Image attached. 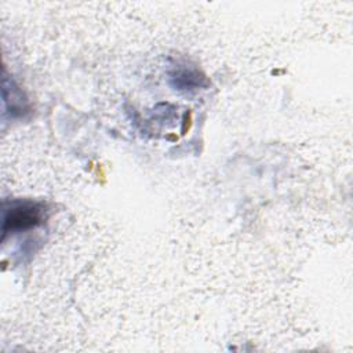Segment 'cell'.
I'll use <instances>...</instances> for the list:
<instances>
[{"label": "cell", "instance_id": "obj_1", "mask_svg": "<svg viewBox=\"0 0 353 353\" xmlns=\"http://www.w3.org/2000/svg\"><path fill=\"white\" fill-rule=\"evenodd\" d=\"M47 219V207L43 201L14 200L3 208V240L8 234L28 232L43 225Z\"/></svg>", "mask_w": 353, "mask_h": 353}, {"label": "cell", "instance_id": "obj_2", "mask_svg": "<svg viewBox=\"0 0 353 353\" xmlns=\"http://www.w3.org/2000/svg\"><path fill=\"white\" fill-rule=\"evenodd\" d=\"M168 79L171 85L182 92L197 91L208 85L205 74L194 65L186 61H176L168 69Z\"/></svg>", "mask_w": 353, "mask_h": 353}]
</instances>
